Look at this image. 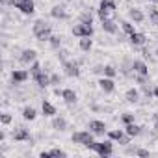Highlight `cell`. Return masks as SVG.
<instances>
[{
    "instance_id": "6da1fadb",
    "label": "cell",
    "mask_w": 158,
    "mask_h": 158,
    "mask_svg": "<svg viewBox=\"0 0 158 158\" xmlns=\"http://www.w3.org/2000/svg\"><path fill=\"white\" fill-rule=\"evenodd\" d=\"M71 139H73V143H80V145H84V147H88V149H91V145L95 143L91 130H89V132H74V134L71 136Z\"/></svg>"
},
{
    "instance_id": "7a4b0ae2",
    "label": "cell",
    "mask_w": 158,
    "mask_h": 158,
    "mask_svg": "<svg viewBox=\"0 0 158 158\" xmlns=\"http://www.w3.org/2000/svg\"><path fill=\"white\" fill-rule=\"evenodd\" d=\"M91 151H95L99 156H110L114 152V145H112V139H106V141H101V143H93L91 145Z\"/></svg>"
},
{
    "instance_id": "3957f363",
    "label": "cell",
    "mask_w": 158,
    "mask_h": 158,
    "mask_svg": "<svg viewBox=\"0 0 158 158\" xmlns=\"http://www.w3.org/2000/svg\"><path fill=\"white\" fill-rule=\"evenodd\" d=\"M73 35H76V37H91L93 35V26L91 24H84V23L74 24L73 26Z\"/></svg>"
},
{
    "instance_id": "277c9868",
    "label": "cell",
    "mask_w": 158,
    "mask_h": 158,
    "mask_svg": "<svg viewBox=\"0 0 158 158\" xmlns=\"http://www.w3.org/2000/svg\"><path fill=\"white\" fill-rule=\"evenodd\" d=\"M63 63V73L67 74V76H71V78H76V76H80V67H78V63H74V61H61Z\"/></svg>"
},
{
    "instance_id": "5b68a950",
    "label": "cell",
    "mask_w": 158,
    "mask_h": 158,
    "mask_svg": "<svg viewBox=\"0 0 158 158\" xmlns=\"http://www.w3.org/2000/svg\"><path fill=\"white\" fill-rule=\"evenodd\" d=\"M28 76H30L28 71H24V69H15V71L11 73V80H13V84H23V82L28 80Z\"/></svg>"
},
{
    "instance_id": "8992f818",
    "label": "cell",
    "mask_w": 158,
    "mask_h": 158,
    "mask_svg": "<svg viewBox=\"0 0 158 158\" xmlns=\"http://www.w3.org/2000/svg\"><path fill=\"white\" fill-rule=\"evenodd\" d=\"M132 71H134V74L149 76V67H147V63L141 61V60H134V61H132Z\"/></svg>"
},
{
    "instance_id": "52a82bcc",
    "label": "cell",
    "mask_w": 158,
    "mask_h": 158,
    "mask_svg": "<svg viewBox=\"0 0 158 158\" xmlns=\"http://www.w3.org/2000/svg\"><path fill=\"white\" fill-rule=\"evenodd\" d=\"M99 86H101V89H102L104 93H114V89H115L114 78H108V76L101 78V80H99Z\"/></svg>"
},
{
    "instance_id": "ba28073f",
    "label": "cell",
    "mask_w": 158,
    "mask_h": 158,
    "mask_svg": "<svg viewBox=\"0 0 158 158\" xmlns=\"http://www.w3.org/2000/svg\"><path fill=\"white\" fill-rule=\"evenodd\" d=\"M35 58H37V52H35L34 48H26V50L21 52V58H19V60H21L23 63H34Z\"/></svg>"
},
{
    "instance_id": "9c48e42d",
    "label": "cell",
    "mask_w": 158,
    "mask_h": 158,
    "mask_svg": "<svg viewBox=\"0 0 158 158\" xmlns=\"http://www.w3.org/2000/svg\"><path fill=\"white\" fill-rule=\"evenodd\" d=\"M34 80H35V84H37L39 88H47V86H50V76H48L45 71H41L39 74H35V76H34Z\"/></svg>"
},
{
    "instance_id": "30bf717a",
    "label": "cell",
    "mask_w": 158,
    "mask_h": 158,
    "mask_svg": "<svg viewBox=\"0 0 158 158\" xmlns=\"http://www.w3.org/2000/svg\"><path fill=\"white\" fill-rule=\"evenodd\" d=\"M34 35H39V34H43V32H47V30H50V24L47 23V21H43V19H39V21H35L34 23Z\"/></svg>"
},
{
    "instance_id": "8fae6325",
    "label": "cell",
    "mask_w": 158,
    "mask_h": 158,
    "mask_svg": "<svg viewBox=\"0 0 158 158\" xmlns=\"http://www.w3.org/2000/svg\"><path fill=\"white\" fill-rule=\"evenodd\" d=\"M61 99L67 102V104H76V91L74 89H71V88H67V89H63L61 91Z\"/></svg>"
},
{
    "instance_id": "7c38bea8",
    "label": "cell",
    "mask_w": 158,
    "mask_h": 158,
    "mask_svg": "<svg viewBox=\"0 0 158 158\" xmlns=\"http://www.w3.org/2000/svg\"><path fill=\"white\" fill-rule=\"evenodd\" d=\"M89 130L93 132V134H99V136H102L104 132H106V125L102 123V121H89Z\"/></svg>"
},
{
    "instance_id": "4fadbf2b",
    "label": "cell",
    "mask_w": 158,
    "mask_h": 158,
    "mask_svg": "<svg viewBox=\"0 0 158 158\" xmlns=\"http://www.w3.org/2000/svg\"><path fill=\"white\" fill-rule=\"evenodd\" d=\"M13 139L15 141H26V139H30V132L24 127H19L13 130Z\"/></svg>"
},
{
    "instance_id": "5bb4252c",
    "label": "cell",
    "mask_w": 158,
    "mask_h": 158,
    "mask_svg": "<svg viewBox=\"0 0 158 158\" xmlns=\"http://www.w3.org/2000/svg\"><path fill=\"white\" fill-rule=\"evenodd\" d=\"M21 13H24V15H32L34 11H35V4H34V0H24V2L17 8Z\"/></svg>"
},
{
    "instance_id": "9a60e30c",
    "label": "cell",
    "mask_w": 158,
    "mask_h": 158,
    "mask_svg": "<svg viewBox=\"0 0 158 158\" xmlns=\"http://www.w3.org/2000/svg\"><path fill=\"white\" fill-rule=\"evenodd\" d=\"M145 41H147L145 34H139V32H134V34H130V43H132L134 47H141Z\"/></svg>"
},
{
    "instance_id": "2e32d148",
    "label": "cell",
    "mask_w": 158,
    "mask_h": 158,
    "mask_svg": "<svg viewBox=\"0 0 158 158\" xmlns=\"http://www.w3.org/2000/svg\"><path fill=\"white\" fill-rule=\"evenodd\" d=\"M41 110H43V115L45 117H54L58 112H56V108L48 102V101H43V104H41Z\"/></svg>"
},
{
    "instance_id": "e0dca14e",
    "label": "cell",
    "mask_w": 158,
    "mask_h": 158,
    "mask_svg": "<svg viewBox=\"0 0 158 158\" xmlns=\"http://www.w3.org/2000/svg\"><path fill=\"white\" fill-rule=\"evenodd\" d=\"M128 17H130L134 23H143V21H145L143 11H141V10H138V8H132V10L128 11Z\"/></svg>"
},
{
    "instance_id": "ac0fdd59",
    "label": "cell",
    "mask_w": 158,
    "mask_h": 158,
    "mask_svg": "<svg viewBox=\"0 0 158 158\" xmlns=\"http://www.w3.org/2000/svg\"><path fill=\"white\" fill-rule=\"evenodd\" d=\"M125 132H127L130 138H136V136L141 134V127H138L136 123H128V125L125 127Z\"/></svg>"
},
{
    "instance_id": "d6986e66",
    "label": "cell",
    "mask_w": 158,
    "mask_h": 158,
    "mask_svg": "<svg viewBox=\"0 0 158 158\" xmlns=\"http://www.w3.org/2000/svg\"><path fill=\"white\" fill-rule=\"evenodd\" d=\"M50 15H52L54 19H67V11H65L63 6H54V8L50 10Z\"/></svg>"
},
{
    "instance_id": "ffe728a7",
    "label": "cell",
    "mask_w": 158,
    "mask_h": 158,
    "mask_svg": "<svg viewBox=\"0 0 158 158\" xmlns=\"http://www.w3.org/2000/svg\"><path fill=\"white\" fill-rule=\"evenodd\" d=\"M78 47H80V50H84V52L91 50V47H93L91 37H80V39H78Z\"/></svg>"
},
{
    "instance_id": "44dd1931",
    "label": "cell",
    "mask_w": 158,
    "mask_h": 158,
    "mask_svg": "<svg viewBox=\"0 0 158 158\" xmlns=\"http://www.w3.org/2000/svg\"><path fill=\"white\" fill-rule=\"evenodd\" d=\"M125 99H127V102H132V104H134V102L139 101V91L132 88V89H128V91L125 93Z\"/></svg>"
},
{
    "instance_id": "7402d4cb",
    "label": "cell",
    "mask_w": 158,
    "mask_h": 158,
    "mask_svg": "<svg viewBox=\"0 0 158 158\" xmlns=\"http://www.w3.org/2000/svg\"><path fill=\"white\" fill-rule=\"evenodd\" d=\"M52 128L61 132V130H65V128H67V121H65L63 117H54V119H52Z\"/></svg>"
},
{
    "instance_id": "603a6c76",
    "label": "cell",
    "mask_w": 158,
    "mask_h": 158,
    "mask_svg": "<svg viewBox=\"0 0 158 158\" xmlns=\"http://www.w3.org/2000/svg\"><path fill=\"white\" fill-rule=\"evenodd\" d=\"M99 10H104V11H115V10H117V6H115L114 0H101Z\"/></svg>"
},
{
    "instance_id": "cb8c5ba5",
    "label": "cell",
    "mask_w": 158,
    "mask_h": 158,
    "mask_svg": "<svg viewBox=\"0 0 158 158\" xmlns=\"http://www.w3.org/2000/svg\"><path fill=\"white\" fill-rule=\"evenodd\" d=\"M23 117H24L26 121H34V119L37 117V112H35V108H32V106H26V108L23 110Z\"/></svg>"
},
{
    "instance_id": "d4e9b609",
    "label": "cell",
    "mask_w": 158,
    "mask_h": 158,
    "mask_svg": "<svg viewBox=\"0 0 158 158\" xmlns=\"http://www.w3.org/2000/svg\"><path fill=\"white\" fill-rule=\"evenodd\" d=\"M102 30L108 34H117V26L114 21H102Z\"/></svg>"
},
{
    "instance_id": "484cf974",
    "label": "cell",
    "mask_w": 158,
    "mask_h": 158,
    "mask_svg": "<svg viewBox=\"0 0 158 158\" xmlns=\"http://www.w3.org/2000/svg\"><path fill=\"white\" fill-rule=\"evenodd\" d=\"M121 28H123V32H125V34H128V35L136 32V30H134V24H132V23H128V21H123V23H121Z\"/></svg>"
},
{
    "instance_id": "4316f807",
    "label": "cell",
    "mask_w": 158,
    "mask_h": 158,
    "mask_svg": "<svg viewBox=\"0 0 158 158\" xmlns=\"http://www.w3.org/2000/svg\"><path fill=\"white\" fill-rule=\"evenodd\" d=\"M104 76H108V78H114L115 74H117V69L114 67V65H104V73H102Z\"/></svg>"
},
{
    "instance_id": "83f0119b",
    "label": "cell",
    "mask_w": 158,
    "mask_h": 158,
    "mask_svg": "<svg viewBox=\"0 0 158 158\" xmlns=\"http://www.w3.org/2000/svg\"><path fill=\"white\" fill-rule=\"evenodd\" d=\"M123 136H125V134H123V130H121V128H119V130H110V132H108V138H110V139H114V141H119Z\"/></svg>"
},
{
    "instance_id": "f1b7e54d",
    "label": "cell",
    "mask_w": 158,
    "mask_h": 158,
    "mask_svg": "<svg viewBox=\"0 0 158 158\" xmlns=\"http://www.w3.org/2000/svg\"><path fill=\"white\" fill-rule=\"evenodd\" d=\"M80 23H84V24H93V17H91V13H89V11H82V15H80Z\"/></svg>"
},
{
    "instance_id": "f546056e",
    "label": "cell",
    "mask_w": 158,
    "mask_h": 158,
    "mask_svg": "<svg viewBox=\"0 0 158 158\" xmlns=\"http://www.w3.org/2000/svg\"><path fill=\"white\" fill-rule=\"evenodd\" d=\"M48 43H50L52 48H60V45H61V37H60V35H50Z\"/></svg>"
},
{
    "instance_id": "4dcf8cb0",
    "label": "cell",
    "mask_w": 158,
    "mask_h": 158,
    "mask_svg": "<svg viewBox=\"0 0 158 158\" xmlns=\"http://www.w3.org/2000/svg\"><path fill=\"white\" fill-rule=\"evenodd\" d=\"M43 69H41V63L39 61H34L32 65H30V73H32V76H35V74H39Z\"/></svg>"
},
{
    "instance_id": "1f68e13d",
    "label": "cell",
    "mask_w": 158,
    "mask_h": 158,
    "mask_svg": "<svg viewBox=\"0 0 158 158\" xmlns=\"http://www.w3.org/2000/svg\"><path fill=\"white\" fill-rule=\"evenodd\" d=\"M48 154H50V156H60V158H65V156H67V152L61 151V149H52V151H48Z\"/></svg>"
},
{
    "instance_id": "d6a6232c",
    "label": "cell",
    "mask_w": 158,
    "mask_h": 158,
    "mask_svg": "<svg viewBox=\"0 0 158 158\" xmlns=\"http://www.w3.org/2000/svg\"><path fill=\"white\" fill-rule=\"evenodd\" d=\"M58 84H61V78H60V74L52 73L50 74V86H58Z\"/></svg>"
},
{
    "instance_id": "836d02e7",
    "label": "cell",
    "mask_w": 158,
    "mask_h": 158,
    "mask_svg": "<svg viewBox=\"0 0 158 158\" xmlns=\"http://www.w3.org/2000/svg\"><path fill=\"white\" fill-rule=\"evenodd\" d=\"M121 121H123L125 125L134 123V114H123V115H121Z\"/></svg>"
},
{
    "instance_id": "e575fe53",
    "label": "cell",
    "mask_w": 158,
    "mask_h": 158,
    "mask_svg": "<svg viewBox=\"0 0 158 158\" xmlns=\"http://www.w3.org/2000/svg\"><path fill=\"white\" fill-rule=\"evenodd\" d=\"M11 121H13V117L10 114H2V115H0V123H2V125H10Z\"/></svg>"
},
{
    "instance_id": "d590c367",
    "label": "cell",
    "mask_w": 158,
    "mask_h": 158,
    "mask_svg": "<svg viewBox=\"0 0 158 158\" xmlns=\"http://www.w3.org/2000/svg\"><path fill=\"white\" fill-rule=\"evenodd\" d=\"M35 39H37V41H48V39H50V30H47V32L35 35Z\"/></svg>"
},
{
    "instance_id": "8d00e7d4",
    "label": "cell",
    "mask_w": 158,
    "mask_h": 158,
    "mask_svg": "<svg viewBox=\"0 0 158 158\" xmlns=\"http://www.w3.org/2000/svg\"><path fill=\"white\" fill-rule=\"evenodd\" d=\"M149 19H151L152 24H158V10H152L151 15H149Z\"/></svg>"
},
{
    "instance_id": "74e56055",
    "label": "cell",
    "mask_w": 158,
    "mask_h": 158,
    "mask_svg": "<svg viewBox=\"0 0 158 158\" xmlns=\"http://www.w3.org/2000/svg\"><path fill=\"white\" fill-rule=\"evenodd\" d=\"M136 156H151V152L147 149H136Z\"/></svg>"
},
{
    "instance_id": "f35d334b",
    "label": "cell",
    "mask_w": 158,
    "mask_h": 158,
    "mask_svg": "<svg viewBox=\"0 0 158 158\" xmlns=\"http://www.w3.org/2000/svg\"><path fill=\"white\" fill-rule=\"evenodd\" d=\"M23 2H24V0H10V6H13V8L17 10V8H19Z\"/></svg>"
},
{
    "instance_id": "ab89813d",
    "label": "cell",
    "mask_w": 158,
    "mask_h": 158,
    "mask_svg": "<svg viewBox=\"0 0 158 158\" xmlns=\"http://www.w3.org/2000/svg\"><path fill=\"white\" fill-rule=\"evenodd\" d=\"M119 143H121V145H128V143H130V136H128V134H127V136H123V138L119 139Z\"/></svg>"
},
{
    "instance_id": "60d3db41",
    "label": "cell",
    "mask_w": 158,
    "mask_h": 158,
    "mask_svg": "<svg viewBox=\"0 0 158 158\" xmlns=\"http://www.w3.org/2000/svg\"><path fill=\"white\" fill-rule=\"evenodd\" d=\"M154 97L158 99V86H154Z\"/></svg>"
},
{
    "instance_id": "b9f144b4",
    "label": "cell",
    "mask_w": 158,
    "mask_h": 158,
    "mask_svg": "<svg viewBox=\"0 0 158 158\" xmlns=\"http://www.w3.org/2000/svg\"><path fill=\"white\" fill-rule=\"evenodd\" d=\"M154 119H156V121H158V112H156V114H154Z\"/></svg>"
},
{
    "instance_id": "7bdbcfd3",
    "label": "cell",
    "mask_w": 158,
    "mask_h": 158,
    "mask_svg": "<svg viewBox=\"0 0 158 158\" xmlns=\"http://www.w3.org/2000/svg\"><path fill=\"white\" fill-rule=\"evenodd\" d=\"M65 2H73V0H65Z\"/></svg>"
},
{
    "instance_id": "ee69618b",
    "label": "cell",
    "mask_w": 158,
    "mask_h": 158,
    "mask_svg": "<svg viewBox=\"0 0 158 158\" xmlns=\"http://www.w3.org/2000/svg\"><path fill=\"white\" fill-rule=\"evenodd\" d=\"M149 2H156V0H149Z\"/></svg>"
},
{
    "instance_id": "f6af8a7d",
    "label": "cell",
    "mask_w": 158,
    "mask_h": 158,
    "mask_svg": "<svg viewBox=\"0 0 158 158\" xmlns=\"http://www.w3.org/2000/svg\"><path fill=\"white\" fill-rule=\"evenodd\" d=\"M156 56H158V50H156Z\"/></svg>"
}]
</instances>
